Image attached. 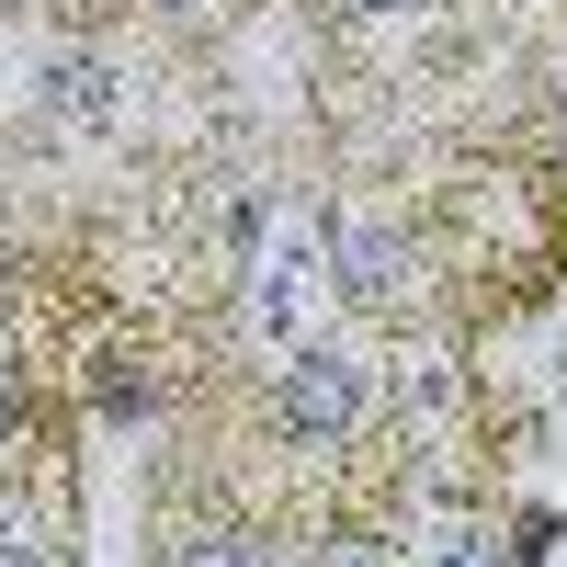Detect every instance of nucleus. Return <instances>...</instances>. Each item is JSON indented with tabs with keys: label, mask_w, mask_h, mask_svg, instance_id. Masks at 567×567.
<instances>
[{
	"label": "nucleus",
	"mask_w": 567,
	"mask_h": 567,
	"mask_svg": "<svg viewBox=\"0 0 567 567\" xmlns=\"http://www.w3.org/2000/svg\"><path fill=\"white\" fill-rule=\"evenodd\" d=\"M352 409H363V374H352L341 352H296V363H284V432L341 443V432H352Z\"/></svg>",
	"instance_id": "obj_1"
},
{
	"label": "nucleus",
	"mask_w": 567,
	"mask_h": 567,
	"mask_svg": "<svg viewBox=\"0 0 567 567\" xmlns=\"http://www.w3.org/2000/svg\"><path fill=\"white\" fill-rule=\"evenodd\" d=\"M352 296L398 307V239H386V227H352Z\"/></svg>",
	"instance_id": "obj_2"
},
{
	"label": "nucleus",
	"mask_w": 567,
	"mask_h": 567,
	"mask_svg": "<svg viewBox=\"0 0 567 567\" xmlns=\"http://www.w3.org/2000/svg\"><path fill=\"white\" fill-rule=\"evenodd\" d=\"M171 567H261V556H250L239 534H182V545H171Z\"/></svg>",
	"instance_id": "obj_3"
},
{
	"label": "nucleus",
	"mask_w": 567,
	"mask_h": 567,
	"mask_svg": "<svg viewBox=\"0 0 567 567\" xmlns=\"http://www.w3.org/2000/svg\"><path fill=\"white\" fill-rule=\"evenodd\" d=\"M352 12H409V0H352Z\"/></svg>",
	"instance_id": "obj_4"
}]
</instances>
